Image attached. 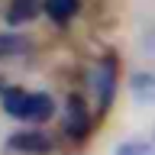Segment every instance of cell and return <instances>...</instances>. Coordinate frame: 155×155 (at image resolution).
<instances>
[{"instance_id": "1", "label": "cell", "mask_w": 155, "mask_h": 155, "mask_svg": "<svg viewBox=\"0 0 155 155\" xmlns=\"http://www.w3.org/2000/svg\"><path fill=\"white\" fill-rule=\"evenodd\" d=\"M116 74H120V68H116V58L113 55H104L100 61H97V68H94V94H97L100 110H107V107L113 104L116 84H120Z\"/></svg>"}, {"instance_id": "2", "label": "cell", "mask_w": 155, "mask_h": 155, "mask_svg": "<svg viewBox=\"0 0 155 155\" xmlns=\"http://www.w3.org/2000/svg\"><path fill=\"white\" fill-rule=\"evenodd\" d=\"M7 145L13 152H23V155H45L52 152V139L39 129H23V133H13L7 139Z\"/></svg>"}, {"instance_id": "3", "label": "cell", "mask_w": 155, "mask_h": 155, "mask_svg": "<svg viewBox=\"0 0 155 155\" xmlns=\"http://www.w3.org/2000/svg\"><path fill=\"white\" fill-rule=\"evenodd\" d=\"M65 133L71 139H84L91 133V110L81 97H68V116H65Z\"/></svg>"}, {"instance_id": "4", "label": "cell", "mask_w": 155, "mask_h": 155, "mask_svg": "<svg viewBox=\"0 0 155 155\" xmlns=\"http://www.w3.org/2000/svg\"><path fill=\"white\" fill-rule=\"evenodd\" d=\"M55 113V100L48 94H29L26 97V107H23V120H29V123H45L48 116Z\"/></svg>"}, {"instance_id": "5", "label": "cell", "mask_w": 155, "mask_h": 155, "mask_svg": "<svg viewBox=\"0 0 155 155\" xmlns=\"http://www.w3.org/2000/svg\"><path fill=\"white\" fill-rule=\"evenodd\" d=\"M42 10H45V0H10V7H7V23H10V26L29 23V19H36Z\"/></svg>"}, {"instance_id": "6", "label": "cell", "mask_w": 155, "mask_h": 155, "mask_svg": "<svg viewBox=\"0 0 155 155\" xmlns=\"http://www.w3.org/2000/svg\"><path fill=\"white\" fill-rule=\"evenodd\" d=\"M129 94H133L139 104L155 107V74H149V71L133 74V81H129Z\"/></svg>"}, {"instance_id": "7", "label": "cell", "mask_w": 155, "mask_h": 155, "mask_svg": "<svg viewBox=\"0 0 155 155\" xmlns=\"http://www.w3.org/2000/svg\"><path fill=\"white\" fill-rule=\"evenodd\" d=\"M26 91H19V87H3L0 91V104H3V110H7L10 116H19L23 120V107H26Z\"/></svg>"}, {"instance_id": "8", "label": "cell", "mask_w": 155, "mask_h": 155, "mask_svg": "<svg viewBox=\"0 0 155 155\" xmlns=\"http://www.w3.org/2000/svg\"><path fill=\"white\" fill-rule=\"evenodd\" d=\"M78 7H81V0H45V13L55 23H68L78 13Z\"/></svg>"}, {"instance_id": "9", "label": "cell", "mask_w": 155, "mask_h": 155, "mask_svg": "<svg viewBox=\"0 0 155 155\" xmlns=\"http://www.w3.org/2000/svg\"><path fill=\"white\" fill-rule=\"evenodd\" d=\"M29 48V42L19 32H0V58H13V55H23Z\"/></svg>"}, {"instance_id": "10", "label": "cell", "mask_w": 155, "mask_h": 155, "mask_svg": "<svg viewBox=\"0 0 155 155\" xmlns=\"http://www.w3.org/2000/svg\"><path fill=\"white\" fill-rule=\"evenodd\" d=\"M116 155H155V145L133 139V142H123V145H120V149H116Z\"/></svg>"}]
</instances>
